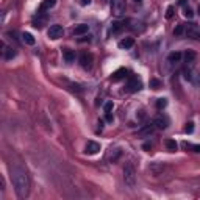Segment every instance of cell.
Wrapping results in <instances>:
<instances>
[{
    "label": "cell",
    "mask_w": 200,
    "mask_h": 200,
    "mask_svg": "<svg viewBox=\"0 0 200 200\" xmlns=\"http://www.w3.org/2000/svg\"><path fill=\"white\" fill-rule=\"evenodd\" d=\"M63 56H64L66 63H72V61H75V52H73V50L66 48V50H64V53H63Z\"/></svg>",
    "instance_id": "cell-16"
},
{
    "label": "cell",
    "mask_w": 200,
    "mask_h": 200,
    "mask_svg": "<svg viewBox=\"0 0 200 200\" xmlns=\"http://www.w3.org/2000/svg\"><path fill=\"white\" fill-rule=\"evenodd\" d=\"M183 31H185V23H178L177 27H175V30H173V35L180 36V35H183Z\"/></svg>",
    "instance_id": "cell-22"
},
{
    "label": "cell",
    "mask_w": 200,
    "mask_h": 200,
    "mask_svg": "<svg viewBox=\"0 0 200 200\" xmlns=\"http://www.w3.org/2000/svg\"><path fill=\"white\" fill-rule=\"evenodd\" d=\"M63 33H64V30H63L61 25H58V23L50 25V28L47 30V36H48L50 39H60V38L63 36Z\"/></svg>",
    "instance_id": "cell-5"
},
{
    "label": "cell",
    "mask_w": 200,
    "mask_h": 200,
    "mask_svg": "<svg viewBox=\"0 0 200 200\" xmlns=\"http://www.w3.org/2000/svg\"><path fill=\"white\" fill-rule=\"evenodd\" d=\"M194 131V122H188L185 127V133H192Z\"/></svg>",
    "instance_id": "cell-27"
},
{
    "label": "cell",
    "mask_w": 200,
    "mask_h": 200,
    "mask_svg": "<svg viewBox=\"0 0 200 200\" xmlns=\"http://www.w3.org/2000/svg\"><path fill=\"white\" fill-rule=\"evenodd\" d=\"M167 106V98H158L156 100V108H160V110H163V108H166Z\"/></svg>",
    "instance_id": "cell-21"
},
{
    "label": "cell",
    "mask_w": 200,
    "mask_h": 200,
    "mask_svg": "<svg viewBox=\"0 0 200 200\" xmlns=\"http://www.w3.org/2000/svg\"><path fill=\"white\" fill-rule=\"evenodd\" d=\"M153 125H156V127L161 128V130H164V128H167V125H169V117L164 116V114H160V116H156L153 119Z\"/></svg>",
    "instance_id": "cell-7"
},
{
    "label": "cell",
    "mask_w": 200,
    "mask_h": 200,
    "mask_svg": "<svg viewBox=\"0 0 200 200\" xmlns=\"http://www.w3.org/2000/svg\"><path fill=\"white\" fill-rule=\"evenodd\" d=\"M186 2H188V0H178V3H180V5H183V6L186 5Z\"/></svg>",
    "instance_id": "cell-34"
},
{
    "label": "cell",
    "mask_w": 200,
    "mask_h": 200,
    "mask_svg": "<svg viewBox=\"0 0 200 200\" xmlns=\"http://www.w3.org/2000/svg\"><path fill=\"white\" fill-rule=\"evenodd\" d=\"M106 114V120L108 122H113V116H111V113H105Z\"/></svg>",
    "instance_id": "cell-31"
},
{
    "label": "cell",
    "mask_w": 200,
    "mask_h": 200,
    "mask_svg": "<svg viewBox=\"0 0 200 200\" xmlns=\"http://www.w3.org/2000/svg\"><path fill=\"white\" fill-rule=\"evenodd\" d=\"M111 11L114 16L120 17L125 13V0H111Z\"/></svg>",
    "instance_id": "cell-3"
},
{
    "label": "cell",
    "mask_w": 200,
    "mask_h": 200,
    "mask_svg": "<svg viewBox=\"0 0 200 200\" xmlns=\"http://www.w3.org/2000/svg\"><path fill=\"white\" fill-rule=\"evenodd\" d=\"M183 145H185L186 148L189 147V148H192V150H194V152H197V153H200V144H195V145H194V144H188V142H185Z\"/></svg>",
    "instance_id": "cell-25"
},
{
    "label": "cell",
    "mask_w": 200,
    "mask_h": 200,
    "mask_svg": "<svg viewBox=\"0 0 200 200\" xmlns=\"http://www.w3.org/2000/svg\"><path fill=\"white\" fill-rule=\"evenodd\" d=\"M91 3V0H81V5L83 6H86V5H89Z\"/></svg>",
    "instance_id": "cell-33"
},
{
    "label": "cell",
    "mask_w": 200,
    "mask_h": 200,
    "mask_svg": "<svg viewBox=\"0 0 200 200\" xmlns=\"http://www.w3.org/2000/svg\"><path fill=\"white\" fill-rule=\"evenodd\" d=\"M117 45H119V48H130V47L135 45V39L133 38H125V39L119 41Z\"/></svg>",
    "instance_id": "cell-12"
},
{
    "label": "cell",
    "mask_w": 200,
    "mask_h": 200,
    "mask_svg": "<svg viewBox=\"0 0 200 200\" xmlns=\"http://www.w3.org/2000/svg\"><path fill=\"white\" fill-rule=\"evenodd\" d=\"M127 77V69H117L113 75H111V81H119L122 78Z\"/></svg>",
    "instance_id": "cell-9"
},
{
    "label": "cell",
    "mask_w": 200,
    "mask_h": 200,
    "mask_svg": "<svg viewBox=\"0 0 200 200\" xmlns=\"http://www.w3.org/2000/svg\"><path fill=\"white\" fill-rule=\"evenodd\" d=\"M88 30H89V25H86V23H80V25H77V27L73 28V35H75V36H80V35L88 33Z\"/></svg>",
    "instance_id": "cell-11"
},
{
    "label": "cell",
    "mask_w": 200,
    "mask_h": 200,
    "mask_svg": "<svg viewBox=\"0 0 200 200\" xmlns=\"http://www.w3.org/2000/svg\"><path fill=\"white\" fill-rule=\"evenodd\" d=\"M164 144H166L167 150H170V152H175V150L178 148V144L175 142L173 139H166V141H164Z\"/></svg>",
    "instance_id": "cell-17"
},
{
    "label": "cell",
    "mask_w": 200,
    "mask_h": 200,
    "mask_svg": "<svg viewBox=\"0 0 200 200\" xmlns=\"http://www.w3.org/2000/svg\"><path fill=\"white\" fill-rule=\"evenodd\" d=\"M11 181L14 186V191L17 194L19 198H25L28 195L30 191V181L25 170H22L20 167H11Z\"/></svg>",
    "instance_id": "cell-1"
},
{
    "label": "cell",
    "mask_w": 200,
    "mask_h": 200,
    "mask_svg": "<svg viewBox=\"0 0 200 200\" xmlns=\"http://www.w3.org/2000/svg\"><path fill=\"white\" fill-rule=\"evenodd\" d=\"M55 3H56V0H42L39 11H47V10H50V8H53Z\"/></svg>",
    "instance_id": "cell-13"
},
{
    "label": "cell",
    "mask_w": 200,
    "mask_h": 200,
    "mask_svg": "<svg viewBox=\"0 0 200 200\" xmlns=\"http://www.w3.org/2000/svg\"><path fill=\"white\" fill-rule=\"evenodd\" d=\"M125 89H127L128 92H138V91L142 89V81L138 77H131L127 81V85H125Z\"/></svg>",
    "instance_id": "cell-4"
},
{
    "label": "cell",
    "mask_w": 200,
    "mask_h": 200,
    "mask_svg": "<svg viewBox=\"0 0 200 200\" xmlns=\"http://www.w3.org/2000/svg\"><path fill=\"white\" fill-rule=\"evenodd\" d=\"M142 148H144V150H148V148H152V144H148V142H147V144H144V145H142Z\"/></svg>",
    "instance_id": "cell-32"
},
{
    "label": "cell",
    "mask_w": 200,
    "mask_h": 200,
    "mask_svg": "<svg viewBox=\"0 0 200 200\" xmlns=\"http://www.w3.org/2000/svg\"><path fill=\"white\" fill-rule=\"evenodd\" d=\"M195 52H194V50H186V52H185V61L186 63H192L194 60H195Z\"/></svg>",
    "instance_id": "cell-19"
},
{
    "label": "cell",
    "mask_w": 200,
    "mask_h": 200,
    "mask_svg": "<svg viewBox=\"0 0 200 200\" xmlns=\"http://www.w3.org/2000/svg\"><path fill=\"white\" fill-rule=\"evenodd\" d=\"M136 2H141V0H136Z\"/></svg>",
    "instance_id": "cell-35"
},
{
    "label": "cell",
    "mask_w": 200,
    "mask_h": 200,
    "mask_svg": "<svg viewBox=\"0 0 200 200\" xmlns=\"http://www.w3.org/2000/svg\"><path fill=\"white\" fill-rule=\"evenodd\" d=\"M80 42H91V36H85V38H81Z\"/></svg>",
    "instance_id": "cell-30"
},
{
    "label": "cell",
    "mask_w": 200,
    "mask_h": 200,
    "mask_svg": "<svg viewBox=\"0 0 200 200\" xmlns=\"http://www.w3.org/2000/svg\"><path fill=\"white\" fill-rule=\"evenodd\" d=\"M173 11H175V8L170 5V6H167V10H166V17L167 19H170L172 16H173Z\"/></svg>",
    "instance_id": "cell-28"
},
{
    "label": "cell",
    "mask_w": 200,
    "mask_h": 200,
    "mask_svg": "<svg viewBox=\"0 0 200 200\" xmlns=\"http://www.w3.org/2000/svg\"><path fill=\"white\" fill-rule=\"evenodd\" d=\"M120 28H122V23H120V22H113V23H111V31H113V33H117Z\"/></svg>",
    "instance_id": "cell-26"
},
{
    "label": "cell",
    "mask_w": 200,
    "mask_h": 200,
    "mask_svg": "<svg viewBox=\"0 0 200 200\" xmlns=\"http://www.w3.org/2000/svg\"><path fill=\"white\" fill-rule=\"evenodd\" d=\"M100 150V144L95 142V141H88L86 144V148H85V153L86 155H95Z\"/></svg>",
    "instance_id": "cell-8"
},
{
    "label": "cell",
    "mask_w": 200,
    "mask_h": 200,
    "mask_svg": "<svg viewBox=\"0 0 200 200\" xmlns=\"http://www.w3.org/2000/svg\"><path fill=\"white\" fill-rule=\"evenodd\" d=\"M180 60H181V53H180V52H172V53H169V56H167V61H169L170 64L178 63Z\"/></svg>",
    "instance_id": "cell-15"
},
{
    "label": "cell",
    "mask_w": 200,
    "mask_h": 200,
    "mask_svg": "<svg viewBox=\"0 0 200 200\" xmlns=\"http://www.w3.org/2000/svg\"><path fill=\"white\" fill-rule=\"evenodd\" d=\"M160 86H161V81H160V80H156V78L150 80V88H152V89H160Z\"/></svg>",
    "instance_id": "cell-24"
},
{
    "label": "cell",
    "mask_w": 200,
    "mask_h": 200,
    "mask_svg": "<svg viewBox=\"0 0 200 200\" xmlns=\"http://www.w3.org/2000/svg\"><path fill=\"white\" fill-rule=\"evenodd\" d=\"M113 102H106L105 103V106H103V110H105V113H111V110H113Z\"/></svg>",
    "instance_id": "cell-29"
},
{
    "label": "cell",
    "mask_w": 200,
    "mask_h": 200,
    "mask_svg": "<svg viewBox=\"0 0 200 200\" xmlns=\"http://www.w3.org/2000/svg\"><path fill=\"white\" fill-rule=\"evenodd\" d=\"M185 30H186V36L191 39H200V30L195 23H189L185 25Z\"/></svg>",
    "instance_id": "cell-6"
},
{
    "label": "cell",
    "mask_w": 200,
    "mask_h": 200,
    "mask_svg": "<svg viewBox=\"0 0 200 200\" xmlns=\"http://www.w3.org/2000/svg\"><path fill=\"white\" fill-rule=\"evenodd\" d=\"M123 181L128 188L136 186V172L131 164H125V167H123Z\"/></svg>",
    "instance_id": "cell-2"
},
{
    "label": "cell",
    "mask_w": 200,
    "mask_h": 200,
    "mask_svg": "<svg viewBox=\"0 0 200 200\" xmlns=\"http://www.w3.org/2000/svg\"><path fill=\"white\" fill-rule=\"evenodd\" d=\"M183 16L188 17V19H192V17H194V11H192L189 6H185V8H183Z\"/></svg>",
    "instance_id": "cell-23"
},
{
    "label": "cell",
    "mask_w": 200,
    "mask_h": 200,
    "mask_svg": "<svg viewBox=\"0 0 200 200\" xmlns=\"http://www.w3.org/2000/svg\"><path fill=\"white\" fill-rule=\"evenodd\" d=\"M22 39H23V42L25 44H28V45H35V42H36V39H35V36L31 35V33H22Z\"/></svg>",
    "instance_id": "cell-14"
},
{
    "label": "cell",
    "mask_w": 200,
    "mask_h": 200,
    "mask_svg": "<svg viewBox=\"0 0 200 200\" xmlns=\"http://www.w3.org/2000/svg\"><path fill=\"white\" fill-rule=\"evenodd\" d=\"M14 56H16V50H14L13 47L5 48V58H6V60H13Z\"/></svg>",
    "instance_id": "cell-20"
},
{
    "label": "cell",
    "mask_w": 200,
    "mask_h": 200,
    "mask_svg": "<svg viewBox=\"0 0 200 200\" xmlns=\"http://www.w3.org/2000/svg\"><path fill=\"white\" fill-rule=\"evenodd\" d=\"M80 63L85 69H89L91 67V63H92V55L91 53H83L81 58H80Z\"/></svg>",
    "instance_id": "cell-10"
},
{
    "label": "cell",
    "mask_w": 200,
    "mask_h": 200,
    "mask_svg": "<svg viewBox=\"0 0 200 200\" xmlns=\"http://www.w3.org/2000/svg\"><path fill=\"white\" fill-rule=\"evenodd\" d=\"M153 133V125H147V127L139 130V136H150Z\"/></svg>",
    "instance_id": "cell-18"
}]
</instances>
